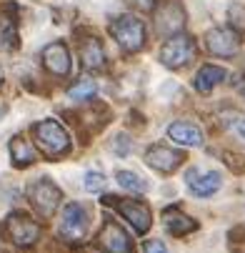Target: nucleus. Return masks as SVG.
I'll use <instances>...</instances> for the list:
<instances>
[{"label": "nucleus", "mask_w": 245, "mask_h": 253, "mask_svg": "<svg viewBox=\"0 0 245 253\" xmlns=\"http://www.w3.org/2000/svg\"><path fill=\"white\" fill-rule=\"evenodd\" d=\"M33 135H35V143H38L40 153L48 161H58V158L70 153V133L55 118H45L40 123H35Z\"/></svg>", "instance_id": "nucleus-1"}, {"label": "nucleus", "mask_w": 245, "mask_h": 253, "mask_svg": "<svg viewBox=\"0 0 245 253\" xmlns=\"http://www.w3.org/2000/svg\"><path fill=\"white\" fill-rule=\"evenodd\" d=\"M25 193H28L30 206L38 211L40 218H53V213L63 203V191L53 183L50 178H35Z\"/></svg>", "instance_id": "nucleus-2"}, {"label": "nucleus", "mask_w": 245, "mask_h": 253, "mask_svg": "<svg viewBox=\"0 0 245 253\" xmlns=\"http://www.w3.org/2000/svg\"><path fill=\"white\" fill-rule=\"evenodd\" d=\"M110 35L118 41V45L125 53H138L140 48L145 45V25H143L140 18H135L130 13L118 15L110 23Z\"/></svg>", "instance_id": "nucleus-3"}, {"label": "nucleus", "mask_w": 245, "mask_h": 253, "mask_svg": "<svg viewBox=\"0 0 245 253\" xmlns=\"http://www.w3.org/2000/svg\"><path fill=\"white\" fill-rule=\"evenodd\" d=\"M105 206L115 208L123 218L143 236L150 231L153 226V215H150V208L143 203V201H128V198H115V196H105Z\"/></svg>", "instance_id": "nucleus-4"}, {"label": "nucleus", "mask_w": 245, "mask_h": 253, "mask_svg": "<svg viewBox=\"0 0 245 253\" xmlns=\"http://www.w3.org/2000/svg\"><path fill=\"white\" fill-rule=\"evenodd\" d=\"M195 58V41L185 33L170 35V41L160 48V63L170 70H178Z\"/></svg>", "instance_id": "nucleus-5"}, {"label": "nucleus", "mask_w": 245, "mask_h": 253, "mask_svg": "<svg viewBox=\"0 0 245 253\" xmlns=\"http://www.w3.org/2000/svg\"><path fill=\"white\" fill-rule=\"evenodd\" d=\"M88 226H90L88 211H85L80 203H68V206L63 208V218H60L58 233H60V238L68 241V243H80V241L85 238V233H88Z\"/></svg>", "instance_id": "nucleus-6"}, {"label": "nucleus", "mask_w": 245, "mask_h": 253, "mask_svg": "<svg viewBox=\"0 0 245 253\" xmlns=\"http://www.w3.org/2000/svg\"><path fill=\"white\" fill-rule=\"evenodd\" d=\"M205 48L213 55L233 58L240 50V33L235 28H228V25L213 28V30H208V35H205Z\"/></svg>", "instance_id": "nucleus-7"}, {"label": "nucleus", "mask_w": 245, "mask_h": 253, "mask_svg": "<svg viewBox=\"0 0 245 253\" xmlns=\"http://www.w3.org/2000/svg\"><path fill=\"white\" fill-rule=\"evenodd\" d=\"M5 233L10 236V241L15 246L30 248L35 241L40 238V226L35 223L33 218H28L25 213H10L5 221Z\"/></svg>", "instance_id": "nucleus-8"}, {"label": "nucleus", "mask_w": 245, "mask_h": 253, "mask_svg": "<svg viewBox=\"0 0 245 253\" xmlns=\"http://www.w3.org/2000/svg\"><path fill=\"white\" fill-rule=\"evenodd\" d=\"M185 186L193 196L198 198H208L220 191L223 186V175L218 170H203V168H190L185 173Z\"/></svg>", "instance_id": "nucleus-9"}, {"label": "nucleus", "mask_w": 245, "mask_h": 253, "mask_svg": "<svg viewBox=\"0 0 245 253\" xmlns=\"http://www.w3.org/2000/svg\"><path fill=\"white\" fill-rule=\"evenodd\" d=\"M98 248L103 253H133V241L115 221H105L98 233Z\"/></svg>", "instance_id": "nucleus-10"}, {"label": "nucleus", "mask_w": 245, "mask_h": 253, "mask_svg": "<svg viewBox=\"0 0 245 253\" xmlns=\"http://www.w3.org/2000/svg\"><path fill=\"white\" fill-rule=\"evenodd\" d=\"M185 161V156L180 153V151H175V148H168V146H150L148 151H145V163L153 168V170H158V173H173V170H178L180 168V163Z\"/></svg>", "instance_id": "nucleus-11"}, {"label": "nucleus", "mask_w": 245, "mask_h": 253, "mask_svg": "<svg viewBox=\"0 0 245 253\" xmlns=\"http://www.w3.org/2000/svg\"><path fill=\"white\" fill-rule=\"evenodd\" d=\"M40 58H43V65H45L48 73H53L58 78H65L70 73V53H68L65 43H60V41L48 43L43 48V55Z\"/></svg>", "instance_id": "nucleus-12"}, {"label": "nucleus", "mask_w": 245, "mask_h": 253, "mask_svg": "<svg viewBox=\"0 0 245 253\" xmlns=\"http://www.w3.org/2000/svg\"><path fill=\"white\" fill-rule=\"evenodd\" d=\"M155 25H158V33L160 35H175V33H180L183 25H185V10L178 3H165L158 10Z\"/></svg>", "instance_id": "nucleus-13"}, {"label": "nucleus", "mask_w": 245, "mask_h": 253, "mask_svg": "<svg viewBox=\"0 0 245 253\" xmlns=\"http://www.w3.org/2000/svg\"><path fill=\"white\" fill-rule=\"evenodd\" d=\"M168 135H170V140L180 143V146H185V148H198V146H203V140H205V138H203V130H200L198 126L188 123V121H175V123H170Z\"/></svg>", "instance_id": "nucleus-14"}, {"label": "nucleus", "mask_w": 245, "mask_h": 253, "mask_svg": "<svg viewBox=\"0 0 245 253\" xmlns=\"http://www.w3.org/2000/svg\"><path fill=\"white\" fill-rule=\"evenodd\" d=\"M80 63L85 70H103L105 68V48L98 38H85L80 43Z\"/></svg>", "instance_id": "nucleus-15"}, {"label": "nucleus", "mask_w": 245, "mask_h": 253, "mask_svg": "<svg viewBox=\"0 0 245 253\" xmlns=\"http://www.w3.org/2000/svg\"><path fill=\"white\" fill-rule=\"evenodd\" d=\"M20 45L18 20L10 13H0V53H10Z\"/></svg>", "instance_id": "nucleus-16"}, {"label": "nucleus", "mask_w": 245, "mask_h": 253, "mask_svg": "<svg viewBox=\"0 0 245 253\" xmlns=\"http://www.w3.org/2000/svg\"><path fill=\"white\" fill-rule=\"evenodd\" d=\"M8 151H10V161L15 168H28L35 163V151L30 146V140H25L23 135H13L8 143Z\"/></svg>", "instance_id": "nucleus-17"}, {"label": "nucleus", "mask_w": 245, "mask_h": 253, "mask_svg": "<svg viewBox=\"0 0 245 253\" xmlns=\"http://www.w3.org/2000/svg\"><path fill=\"white\" fill-rule=\"evenodd\" d=\"M228 78L225 68H218V65H203L195 76V90L198 93H210L215 85H220L223 81Z\"/></svg>", "instance_id": "nucleus-18"}, {"label": "nucleus", "mask_w": 245, "mask_h": 253, "mask_svg": "<svg viewBox=\"0 0 245 253\" xmlns=\"http://www.w3.org/2000/svg\"><path fill=\"white\" fill-rule=\"evenodd\" d=\"M165 228L173 236H188L193 231H198V221L190 218V215H183L178 211H168L165 213Z\"/></svg>", "instance_id": "nucleus-19"}, {"label": "nucleus", "mask_w": 245, "mask_h": 253, "mask_svg": "<svg viewBox=\"0 0 245 253\" xmlns=\"http://www.w3.org/2000/svg\"><path fill=\"white\" fill-rule=\"evenodd\" d=\"M220 126L225 133H230L233 138L245 143V113L240 111H223L220 113Z\"/></svg>", "instance_id": "nucleus-20"}, {"label": "nucleus", "mask_w": 245, "mask_h": 253, "mask_svg": "<svg viewBox=\"0 0 245 253\" xmlns=\"http://www.w3.org/2000/svg\"><path fill=\"white\" fill-rule=\"evenodd\" d=\"M115 178H118L120 188H125V191H130V193H145V191H148V183H145V180L140 178L138 173H133V170H118Z\"/></svg>", "instance_id": "nucleus-21"}, {"label": "nucleus", "mask_w": 245, "mask_h": 253, "mask_svg": "<svg viewBox=\"0 0 245 253\" xmlns=\"http://www.w3.org/2000/svg\"><path fill=\"white\" fill-rule=\"evenodd\" d=\"M95 93H98V85L90 78H80L75 85H70V90H68V95L73 100H90V98H95Z\"/></svg>", "instance_id": "nucleus-22"}, {"label": "nucleus", "mask_w": 245, "mask_h": 253, "mask_svg": "<svg viewBox=\"0 0 245 253\" xmlns=\"http://www.w3.org/2000/svg\"><path fill=\"white\" fill-rule=\"evenodd\" d=\"M83 186H85V191H88V193H100V191L105 188V175H103V173L90 170V173H85Z\"/></svg>", "instance_id": "nucleus-23"}, {"label": "nucleus", "mask_w": 245, "mask_h": 253, "mask_svg": "<svg viewBox=\"0 0 245 253\" xmlns=\"http://www.w3.org/2000/svg\"><path fill=\"white\" fill-rule=\"evenodd\" d=\"M110 146H113V151H115L118 156H128V153H130V138L123 135V133H118V135L113 138Z\"/></svg>", "instance_id": "nucleus-24"}, {"label": "nucleus", "mask_w": 245, "mask_h": 253, "mask_svg": "<svg viewBox=\"0 0 245 253\" xmlns=\"http://www.w3.org/2000/svg\"><path fill=\"white\" fill-rule=\"evenodd\" d=\"M143 253H168V248H165V243L163 241H145V246H143Z\"/></svg>", "instance_id": "nucleus-25"}, {"label": "nucleus", "mask_w": 245, "mask_h": 253, "mask_svg": "<svg viewBox=\"0 0 245 253\" xmlns=\"http://www.w3.org/2000/svg\"><path fill=\"white\" fill-rule=\"evenodd\" d=\"M0 85H3V70H0Z\"/></svg>", "instance_id": "nucleus-26"}]
</instances>
